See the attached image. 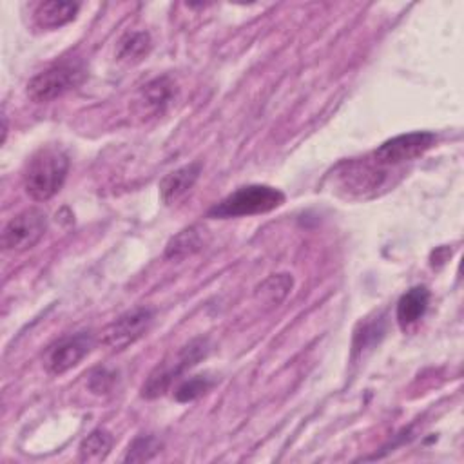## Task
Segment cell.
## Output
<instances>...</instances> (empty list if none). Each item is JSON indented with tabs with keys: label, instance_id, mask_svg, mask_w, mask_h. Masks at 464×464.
<instances>
[{
	"label": "cell",
	"instance_id": "1",
	"mask_svg": "<svg viewBox=\"0 0 464 464\" xmlns=\"http://www.w3.org/2000/svg\"><path fill=\"white\" fill-rule=\"evenodd\" d=\"M67 172V154L58 147H42L29 158L24 169V188L31 199L47 201L63 187Z\"/></svg>",
	"mask_w": 464,
	"mask_h": 464
},
{
	"label": "cell",
	"instance_id": "2",
	"mask_svg": "<svg viewBox=\"0 0 464 464\" xmlns=\"http://www.w3.org/2000/svg\"><path fill=\"white\" fill-rule=\"evenodd\" d=\"M285 203V194L270 185H245L208 210V218L228 219L266 214Z\"/></svg>",
	"mask_w": 464,
	"mask_h": 464
},
{
	"label": "cell",
	"instance_id": "3",
	"mask_svg": "<svg viewBox=\"0 0 464 464\" xmlns=\"http://www.w3.org/2000/svg\"><path fill=\"white\" fill-rule=\"evenodd\" d=\"M85 78V69L78 62H62L33 76L27 83V96L34 103L53 102L78 87Z\"/></svg>",
	"mask_w": 464,
	"mask_h": 464
},
{
	"label": "cell",
	"instance_id": "4",
	"mask_svg": "<svg viewBox=\"0 0 464 464\" xmlns=\"http://www.w3.org/2000/svg\"><path fill=\"white\" fill-rule=\"evenodd\" d=\"M208 352V344L205 339L190 341L187 346H183L176 357L170 361H165L154 368V372L149 375L147 382L141 388V395L147 399H156L163 395L170 384L188 368L198 364Z\"/></svg>",
	"mask_w": 464,
	"mask_h": 464
},
{
	"label": "cell",
	"instance_id": "5",
	"mask_svg": "<svg viewBox=\"0 0 464 464\" xmlns=\"http://www.w3.org/2000/svg\"><path fill=\"white\" fill-rule=\"evenodd\" d=\"M388 169L375 163L370 156L364 160H353L343 163L337 172V181L341 188L357 198L375 196L379 188L386 187Z\"/></svg>",
	"mask_w": 464,
	"mask_h": 464
},
{
	"label": "cell",
	"instance_id": "6",
	"mask_svg": "<svg viewBox=\"0 0 464 464\" xmlns=\"http://www.w3.org/2000/svg\"><path fill=\"white\" fill-rule=\"evenodd\" d=\"M47 232V216L31 207L18 212L2 230V246L7 252H25L33 248Z\"/></svg>",
	"mask_w": 464,
	"mask_h": 464
},
{
	"label": "cell",
	"instance_id": "7",
	"mask_svg": "<svg viewBox=\"0 0 464 464\" xmlns=\"http://www.w3.org/2000/svg\"><path fill=\"white\" fill-rule=\"evenodd\" d=\"M437 141V136L428 130H415L408 134H399L395 138L381 143L370 158L382 167H397L401 163L411 161L430 150Z\"/></svg>",
	"mask_w": 464,
	"mask_h": 464
},
{
	"label": "cell",
	"instance_id": "8",
	"mask_svg": "<svg viewBox=\"0 0 464 464\" xmlns=\"http://www.w3.org/2000/svg\"><path fill=\"white\" fill-rule=\"evenodd\" d=\"M154 319V310L149 306H138L118 319H114L103 332H102V344L111 352H120L129 344L136 343L140 337L147 334Z\"/></svg>",
	"mask_w": 464,
	"mask_h": 464
},
{
	"label": "cell",
	"instance_id": "9",
	"mask_svg": "<svg viewBox=\"0 0 464 464\" xmlns=\"http://www.w3.org/2000/svg\"><path fill=\"white\" fill-rule=\"evenodd\" d=\"M94 346V337L89 332H80L54 343L45 355V368L53 375H62L80 364V361Z\"/></svg>",
	"mask_w": 464,
	"mask_h": 464
},
{
	"label": "cell",
	"instance_id": "10",
	"mask_svg": "<svg viewBox=\"0 0 464 464\" xmlns=\"http://www.w3.org/2000/svg\"><path fill=\"white\" fill-rule=\"evenodd\" d=\"M178 87L169 76L154 78L147 85L141 87L136 105L140 109V114H161L176 98Z\"/></svg>",
	"mask_w": 464,
	"mask_h": 464
},
{
	"label": "cell",
	"instance_id": "11",
	"mask_svg": "<svg viewBox=\"0 0 464 464\" xmlns=\"http://www.w3.org/2000/svg\"><path fill=\"white\" fill-rule=\"evenodd\" d=\"M201 172V163L194 161L188 165H183L172 172H169L160 181V198L165 205H172L178 199H181L198 181Z\"/></svg>",
	"mask_w": 464,
	"mask_h": 464
},
{
	"label": "cell",
	"instance_id": "12",
	"mask_svg": "<svg viewBox=\"0 0 464 464\" xmlns=\"http://www.w3.org/2000/svg\"><path fill=\"white\" fill-rule=\"evenodd\" d=\"M78 9H80L78 2L49 0V2L38 4V7L33 13V18L40 29H58L69 24L71 20H74Z\"/></svg>",
	"mask_w": 464,
	"mask_h": 464
},
{
	"label": "cell",
	"instance_id": "13",
	"mask_svg": "<svg viewBox=\"0 0 464 464\" xmlns=\"http://www.w3.org/2000/svg\"><path fill=\"white\" fill-rule=\"evenodd\" d=\"M430 290L426 286H413L397 301V323L402 330L413 326L428 310Z\"/></svg>",
	"mask_w": 464,
	"mask_h": 464
},
{
	"label": "cell",
	"instance_id": "14",
	"mask_svg": "<svg viewBox=\"0 0 464 464\" xmlns=\"http://www.w3.org/2000/svg\"><path fill=\"white\" fill-rule=\"evenodd\" d=\"M203 230L199 227H187L181 232H178L165 248L167 259H185L203 248Z\"/></svg>",
	"mask_w": 464,
	"mask_h": 464
},
{
	"label": "cell",
	"instance_id": "15",
	"mask_svg": "<svg viewBox=\"0 0 464 464\" xmlns=\"http://www.w3.org/2000/svg\"><path fill=\"white\" fill-rule=\"evenodd\" d=\"M112 448V435L107 430L91 431L78 448V459L82 462H100L103 460Z\"/></svg>",
	"mask_w": 464,
	"mask_h": 464
},
{
	"label": "cell",
	"instance_id": "16",
	"mask_svg": "<svg viewBox=\"0 0 464 464\" xmlns=\"http://www.w3.org/2000/svg\"><path fill=\"white\" fill-rule=\"evenodd\" d=\"M294 279L290 274H274L266 277L257 288H256V297L263 301L265 304L277 306L292 290Z\"/></svg>",
	"mask_w": 464,
	"mask_h": 464
},
{
	"label": "cell",
	"instance_id": "17",
	"mask_svg": "<svg viewBox=\"0 0 464 464\" xmlns=\"http://www.w3.org/2000/svg\"><path fill=\"white\" fill-rule=\"evenodd\" d=\"M149 49H150V36L143 31H138V33L127 34L120 42L118 56L120 60H125V62H138L149 53Z\"/></svg>",
	"mask_w": 464,
	"mask_h": 464
},
{
	"label": "cell",
	"instance_id": "18",
	"mask_svg": "<svg viewBox=\"0 0 464 464\" xmlns=\"http://www.w3.org/2000/svg\"><path fill=\"white\" fill-rule=\"evenodd\" d=\"M161 440L156 435H140L127 450L125 462H145L161 451Z\"/></svg>",
	"mask_w": 464,
	"mask_h": 464
},
{
	"label": "cell",
	"instance_id": "19",
	"mask_svg": "<svg viewBox=\"0 0 464 464\" xmlns=\"http://www.w3.org/2000/svg\"><path fill=\"white\" fill-rule=\"evenodd\" d=\"M212 384H214V381L208 375H194V377L183 381L176 388L174 397L179 402H188V401H194V399L201 397L205 392H208Z\"/></svg>",
	"mask_w": 464,
	"mask_h": 464
},
{
	"label": "cell",
	"instance_id": "20",
	"mask_svg": "<svg viewBox=\"0 0 464 464\" xmlns=\"http://www.w3.org/2000/svg\"><path fill=\"white\" fill-rule=\"evenodd\" d=\"M114 375H111L109 372H105V370H96L92 375H91V381H89V386H91V390L94 392V393H105V392H109V388H111V384H112V379Z\"/></svg>",
	"mask_w": 464,
	"mask_h": 464
}]
</instances>
